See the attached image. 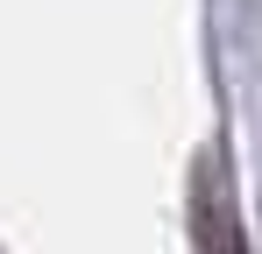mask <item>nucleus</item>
<instances>
[{
    "label": "nucleus",
    "instance_id": "nucleus-1",
    "mask_svg": "<svg viewBox=\"0 0 262 254\" xmlns=\"http://www.w3.org/2000/svg\"><path fill=\"white\" fill-rule=\"evenodd\" d=\"M199 254H248V247H241L234 212H227V191H220L213 176L199 184Z\"/></svg>",
    "mask_w": 262,
    "mask_h": 254
}]
</instances>
